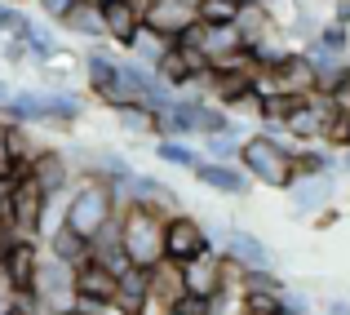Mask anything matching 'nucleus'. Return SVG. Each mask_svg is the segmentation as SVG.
I'll list each match as a JSON object with an SVG mask.
<instances>
[{"label":"nucleus","instance_id":"obj_15","mask_svg":"<svg viewBox=\"0 0 350 315\" xmlns=\"http://www.w3.org/2000/svg\"><path fill=\"white\" fill-rule=\"evenodd\" d=\"M103 32H107V40H111L116 49L129 53L133 36L142 32V14H137L129 0H103Z\"/></svg>","mask_w":350,"mask_h":315},{"label":"nucleus","instance_id":"obj_29","mask_svg":"<svg viewBox=\"0 0 350 315\" xmlns=\"http://www.w3.org/2000/svg\"><path fill=\"white\" fill-rule=\"evenodd\" d=\"M310 218H315V222H310V227H315V231H328V227H333V222H337V209H333V205H324L319 213H310Z\"/></svg>","mask_w":350,"mask_h":315},{"label":"nucleus","instance_id":"obj_18","mask_svg":"<svg viewBox=\"0 0 350 315\" xmlns=\"http://www.w3.org/2000/svg\"><path fill=\"white\" fill-rule=\"evenodd\" d=\"M151 71H155V80H160L164 89H173V94H182V89L191 85V71H196V62H191L187 53H182L178 45L169 40V49H164L160 58H155V67H151Z\"/></svg>","mask_w":350,"mask_h":315},{"label":"nucleus","instance_id":"obj_7","mask_svg":"<svg viewBox=\"0 0 350 315\" xmlns=\"http://www.w3.org/2000/svg\"><path fill=\"white\" fill-rule=\"evenodd\" d=\"M31 182L49 200H58V196H67L71 182H76V164H71V155L58 151V147H40V151L31 155Z\"/></svg>","mask_w":350,"mask_h":315},{"label":"nucleus","instance_id":"obj_3","mask_svg":"<svg viewBox=\"0 0 350 315\" xmlns=\"http://www.w3.org/2000/svg\"><path fill=\"white\" fill-rule=\"evenodd\" d=\"M31 298L40 307V315L44 311H71L76 307V266L53 257V253H40V266H36V280H31Z\"/></svg>","mask_w":350,"mask_h":315},{"label":"nucleus","instance_id":"obj_26","mask_svg":"<svg viewBox=\"0 0 350 315\" xmlns=\"http://www.w3.org/2000/svg\"><path fill=\"white\" fill-rule=\"evenodd\" d=\"M235 27H239V36H244V40H257V36H271V18H266V9H262V5H239V14H235Z\"/></svg>","mask_w":350,"mask_h":315},{"label":"nucleus","instance_id":"obj_22","mask_svg":"<svg viewBox=\"0 0 350 315\" xmlns=\"http://www.w3.org/2000/svg\"><path fill=\"white\" fill-rule=\"evenodd\" d=\"M235 49H244V36L235 23H204V58H222Z\"/></svg>","mask_w":350,"mask_h":315},{"label":"nucleus","instance_id":"obj_31","mask_svg":"<svg viewBox=\"0 0 350 315\" xmlns=\"http://www.w3.org/2000/svg\"><path fill=\"white\" fill-rule=\"evenodd\" d=\"M280 315H310V311L301 307L297 298H288V289H284V307H280Z\"/></svg>","mask_w":350,"mask_h":315},{"label":"nucleus","instance_id":"obj_24","mask_svg":"<svg viewBox=\"0 0 350 315\" xmlns=\"http://www.w3.org/2000/svg\"><path fill=\"white\" fill-rule=\"evenodd\" d=\"M284 289H244L235 298V315H280Z\"/></svg>","mask_w":350,"mask_h":315},{"label":"nucleus","instance_id":"obj_4","mask_svg":"<svg viewBox=\"0 0 350 315\" xmlns=\"http://www.w3.org/2000/svg\"><path fill=\"white\" fill-rule=\"evenodd\" d=\"M160 244H164V257L182 266L187 257L213 249V240H208L204 218H196V213H187V209H173L169 218L160 222Z\"/></svg>","mask_w":350,"mask_h":315},{"label":"nucleus","instance_id":"obj_13","mask_svg":"<svg viewBox=\"0 0 350 315\" xmlns=\"http://www.w3.org/2000/svg\"><path fill=\"white\" fill-rule=\"evenodd\" d=\"M191 18H196V5H191V0H151V5L142 9V27L155 32V36H164V40H173Z\"/></svg>","mask_w":350,"mask_h":315},{"label":"nucleus","instance_id":"obj_25","mask_svg":"<svg viewBox=\"0 0 350 315\" xmlns=\"http://www.w3.org/2000/svg\"><path fill=\"white\" fill-rule=\"evenodd\" d=\"M222 307H231V302H222V298H200V293H187V289H182L164 311H169V315H222Z\"/></svg>","mask_w":350,"mask_h":315},{"label":"nucleus","instance_id":"obj_14","mask_svg":"<svg viewBox=\"0 0 350 315\" xmlns=\"http://www.w3.org/2000/svg\"><path fill=\"white\" fill-rule=\"evenodd\" d=\"M111 293H116V275L107 271L103 262L85 257V262L76 266V302H94V307L111 311Z\"/></svg>","mask_w":350,"mask_h":315},{"label":"nucleus","instance_id":"obj_23","mask_svg":"<svg viewBox=\"0 0 350 315\" xmlns=\"http://www.w3.org/2000/svg\"><path fill=\"white\" fill-rule=\"evenodd\" d=\"M116 120H120V129H124L129 138H155V107H146V103L116 107Z\"/></svg>","mask_w":350,"mask_h":315},{"label":"nucleus","instance_id":"obj_20","mask_svg":"<svg viewBox=\"0 0 350 315\" xmlns=\"http://www.w3.org/2000/svg\"><path fill=\"white\" fill-rule=\"evenodd\" d=\"M239 138H244V129H239V116H231V125H226V129H217V134L200 138V155H204V160H235Z\"/></svg>","mask_w":350,"mask_h":315},{"label":"nucleus","instance_id":"obj_8","mask_svg":"<svg viewBox=\"0 0 350 315\" xmlns=\"http://www.w3.org/2000/svg\"><path fill=\"white\" fill-rule=\"evenodd\" d=\"M178 271H182V289H187V293L222 298V249H204V253L187 257Z\"/></svg>","mask_w":350,"mask_h":315},{"label":"nucleus","instance_id":"obj_28","mask_svg":"<svg viewBox=\"0 0 350 315\" xmlns=\"http://www.w3.org/2000/svg\"><path fill=\"white\" fill-rule=\"evenodd\" d=\"M31 5H40V14L49 18V23H58V18L67 14V9L76 5V0H31Z\"/></svg>","mask_w":350,"mask_h":315},{"label":"nucleus","instance_id":"obj_11","mask_svg":"<svg viewBox=\"0 0 350 315\" xmlns=\"http://www.w3.org/2000/svg\"><path fill=\"white\" fill-rule=\"evenodd\" d=\"M333 182H337V173H310V178H293V187H288V209L297 213V218L319 213L324 205H333Z\"/></svg>","mask_w":350,"mask_h":315},{"label":"nucleus","instance_id":"obj_30","mask_svg":"<svg viewBox=\"0 0 350 315\" xmlns=\"http://www.w3.org/2000/svg\"><path fill=\"white\" fill-rule=\"evenodd\" d=\"M324 315H350V298H328L324 302Z\"/></svg>","mask_w":350,"mask_h":315},{"label":"nucleus","instance_id":"obj_33","mask_svg":"<svg viewBox=\"0 0 350 315\" xmlns=\"http://www.w3.org/2000/svg\"><path fill=\"white\" fill-rule=\"evenodd\" d=\"M5 5H31V0H5Z\"/></svg>","mask_w":350,"mask_h":315},{"label":"nucleus","instance_id":"obj_16","mask_svg":"<svg viewBox=\"0 0 350 315\" xmlns=\"http://www.w3.org/2000/svg\"><path fill=\"white\" fill-rule=\"evenodd\" d=\"M58 27H62V32H71V36H85V40H107V32H103V5H98V0H76V5L58 18Z\"/></svg>","mask_w":350,"mask_h":315},{"label":"nucleus","instance_id":"obj_21","mask_svg":"<svg viewBox=\"0 0 350 315\" xmlns=\"http://www.w3.org/2000/svg\"><path fill=\"white\" fill-rule=\"evenodd\" d=\"M155 160L173 164V169H196L200 151H196V138H155Z\"/></svg>","mask_w":350,"mask_h":315},{"label":"nucleus","instance_id":"obj_6","mask_svg":"<svg viewBox=\"0 0 350 315\" xmlns=\"http://www.w3.org/2000/svg\"><path fill=\"white\" fill-rule=\"evenodd\" d=\"M85 80H89V94L98 98L103 107H124V103H133L129 98V89L120 85V58H111V53H103V49H94V53H85Z\"/></svg>","mask_w":350,"mask_h":315},{"label":"nucleus","instance_id":"obj_32","mask_svg":"<svg viewBox=\"0 0 350 315\" xmlns=\"http://www.w3.org/2000/svg\"><path fill=\"white\" fill-rule=\"evenodd\" d=\"M9 307H14V289H9V284L0 280V315H5Z\"/></svg>","mask_w":350,"mask_h":315},{"label":"nucleus","instance_id":"obj_2","mask_svg":"<svg viewBox=\"0 0 350 315\" xmlns=\"http://www.w3.org/2000/svg\"><path fill=\"white\" fill-rule=\"evenodd\" d=\"M160 213H151L137 200H116V236H120V249H124L129 266H155L164 257V244H160Z\"/></svg>","mask_w":350,"mask_h":315},{"label":"nucleus","instance_id":"obj_19","mask_svg":"<svg viewBox=\"0 0 350 315\" xmlns=\"http://www.w3.org/2000/svg\"><path fill=\"white\" fill-rule=\"evenodd\" d=\"M44 244H49V253H53V257H62V262H71V266H80V262L89 257V240H85V236H76L67 222H53V227H49V240H44Z\"/></svg>","mask_w":350,"mask_h":315},{"label":"nucleus","instance_id":"obj_27","mask_svg":"<svg viewBox=\"0 0 350 315\" xmlns=\"http://www.w3.org/2000/svg\"><path fill=\"white\" fill-rule=\"evenodd\" d=\"M239 0H196V18L200 23H235Z\"/></svg>","mask_w":350,"mask_h":315},{"label":"nucleus","instance_id":"obj_10","mask_svg":"<svg viewBox=\"0 0 350 315\" xmlns=\"http://www.w3.org/2000/svg\"><path fill=\"white\" fill-rule=\"evenodd\" d=\"M111 311L116 315H151V289H146V271L142 266H124V271L116 275Z\"/></svg>","mask_w":350,"mask_h":315},{"label":"nucleus","instance_id":"obj_17","mask_svg":"<svg viewBox=\"0 0 350 315\" xmlns=\"http://www.w3.org/2000/svg\"><path fill=\"white\" fill-rule=\"evenodd\" d=\"M146 289H151V311H164V307H169V302L182 293V271H178V262L160 257L155 266H146Z\"/></svg>","mask_w":350,"mask_h":315},{"label":"nucleus","instance_id":"obj_5","mask_svg":"<svg viewBox=\"0 0 350 315\" xmlns=\"http://www.w3.org/2000/svg\"><path fill=\"white\" fill-rule=\"evenodd\" d=\"M36 266H40V244H36V236L9 231L5 244H0V280H5L14 293H31Z\"/></svg>","mask_w":350,"mask_h":315},{"label":"nucleus","instance_id":"obj_9","mask_svg":"<svg viewBox=\"0 0 350 315\" xmlns=\"http://www.w3.org/2000/svg\"><path fill=\"white\" fill-rule=\"evenodd\" d=\"M191 173H196L200 187L217 191V196H248V191H253V178L239 169V160H204V155H200Z\"/></svg>","mask_w":350,"mask_h":315},{"label":"nucleus","instance_id":"obj_1","mask_svg":"<svg viewBox=\"0 0 350 315\" xmlns=\"http://www.w3.org/2000/svg\"><path fill=\"white\" fill-rule=\"evenodd\" d=\"M235 160L257 187H271V191L293 187V142L280 129H253V134H244Z\"/></svg>","mask_w":350,"mask_h":315},{"label":"nucleus","instance_id":"obj_12","mask_svg":"<svg viewBox=\"0 0 350 315\" xmlns=\"http://www.w3.org/2000/svg\"><path fill=\"white\" fill-rule=\"evenodd\" d=\"M222 249L226 257H235L239 266H271L275 262V253H271V244H266L262 236H253L248 227H222Z\"/></svg>","mask_w":350,"mask_h":315}]
</instances>
